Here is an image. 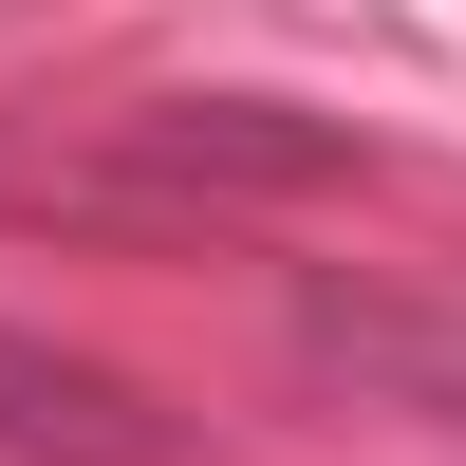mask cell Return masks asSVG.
<instances>
[{"label":"cell","instance_id":"1","mask_svg":"<svg viewBox=\"0 0 466 466\" xmlns=\"http://www.w3.org/2000/svg\"><path fill=\"white\" fill-rule=\"evenodd\" d=\"M0 466H206V430L149 410L131 373H94V355L0 318Z\"/></svg>","mask_w":466,"mask_h":466},{"label":"cell","instance_id":"2","mask_svg":"<svg viewBox=\"0 0 466 466\" xmlns=\"http://www.w3.org/2000/svg\"><path fill=\"white\" fill-rule=\"evenodd\" d=\"M299 355L355 373L373 410L466 430V299H430V280H299Z\"/></svg>","mask_w":466,"mask_h":466}]
</instances>
